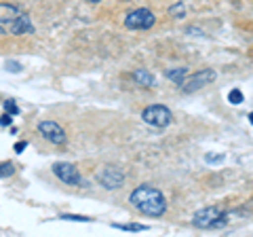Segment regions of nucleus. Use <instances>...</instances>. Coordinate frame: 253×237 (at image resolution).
Returning <instances> with one entry per match:
<instances>
[{"label": "nucleus", "mask_w": 253, "mask_h": 237, "mask_svg": "<svg viewBox=\"0 0 253 237\" xmlns=\"http://www.w3.org/2000/svg\"><path fill=\"white\" fill-rule=\"evenodd\" d=\"M129 203L139 214L150 216V218H161L167 212V199H165V195L156 186H150V184H141L137 188H133V193L129 195Z\"/></svg>", "instance_id": "1"}, {"label": "nucleus", "mask_w": 253, "mask_h": 237, "mask_svg": "<svg viewBox=\"0 0 253 237\" xmlns=\"http://www.w3.org/2000/svg\"><path fill=\"white\" fill-rule=\"evenodd\" d=\"M0 34H6V36L34 34L32 17L17 4L0 2Z\"/></svg>", "instance_id": "2"}, {"label": "nucleus", "mask_w": 253, "mask_h": 237, "mask_svg": "<svg viewBox=\"0 0 253 237\" xmlns=\"http://www.w3.org/2000/svg\"><path fill=\"white\" fill-rule=\"evenodd\" d=\"M228 223V214L219 205H209L199 212H194L192 216V225L196 229H219Z\"/></svg>", "instance_id": "3"}, {"label": "nucleus", "mask_w": 253, "mask_h": 237, "mask_svg": "<svg viewBox=\"0 0 253 237\" xmlns=\"http://www.w3.org/2000/svg\"><path fill=\"white\" fill-rule=\"evenodd\" d=\"M215 76H217V72L213 68H203L199 72H194L192 76L184 78V81L179 83V89H181V93H196V91H201L203 87H207L209 83L215 81Z\"/></svg>", "instance_id": "4"}, {"label": "nucleus", "mask_w": 253, "mask_h": 237, "mask_svg": "<svg viewBox=\"0 0 253 237\" xmlns=\"http://www.w3.org/2000/svg\"><path fill=\"white\" fill-rule=\"evenodd\" d=\"M141 118H144V123L148 125H152V127H169L171 121H173V115H171V110L167 106H163V104H152V106H148L144 108V113H141Z\"/></svg>", "instance_id": "5"}, {"label": "nucleus", "mask_w": 253, "mask_h": 237, "mask_svg": "<svg viewBox=\"0 0 253 237\" xmlns=\"http://www.w3.org/2000/svg\"><path fill=\"white\" fill-rule=\"evenodd\" d=\"M53 174L68 186H84V180H83L81 172H78V168L74 163H68V161L55 163L53 165Z\"/></svg>", "instance_id": "6"}, {"label": "nucleus", "mask_w": 253, "mask_h": 237, "mask_svg": "<svg viewBox=\"0 0 253 237\" xmlns=\"http://www.w3.org/2000/svg\"><path fill=\"white\" fill-rule=\"evenodd\" d=\"M156 23V15L150 9H135L125 17V26L129 30H150Z\"/></svg>", "instance_id": "7"}, {"label": "nucleus", "mask_w": 253, "mask_h": 237, "mask_svg": "<svg viewBox=\"0 0 253 237\" xmlns=\"http://www.w3.org/2000/svg\"><path fill=\"white\" fill-rule=\"evenodd\" d=\"M36 129L46 142H51V144H55V146H63L68 142L66 131H63L61 125L55 123V121H41Z\"/></svg>", "instance_id": "8"}, {"label": "nucleus", "mask_w": 253, "mask_h": 237, "mask_svg": "<svg viewBox=\"0 0 253 237\" xmlns=\"http://www.w3.org/2000/svg\"><path fill=\"white\" fill-rule=\"evenodd\" d=\"M97 182L104 188H108V191H116V188L125 184V172L114 168V165H106L97 174Z\"/></svg>", "instance_id": "9"}, {"label": "nucleus", "mask_w": 253, "mask_h": 237, "mask_svg": "<svg viewBox=\"0 0 253 237\" xmlns=\"http://www.w3.org/2000/svg\"><path fill=\"white\" fill-rule=\"evenodd\" d=\"M131 78H133V83H135L137 87H154V85H156L154 74L148 72V70H144V68L135 70V72L131 74Z\"/></svg>", "instance_id": "10"}, {"label": "nucleus", "mask_w": 253, "mask_h": 237, "mask_svg": "<svg viewBox=\"0 0 253 237\" xmlns=\"http://www.w3.org/2000/svg\"><path fill=\"white\" fill-rule=\"evenodd\" d=\"M186 74H188V68H186V66H181V68H171V70H167V72H165V76H167L171 83H175V85H179L181 81H184Z\"/></svg>", "instance_id": "11"}, {"label": "nucleus", "mask_w": 253, "mask_h": 237, "mask_svg": "<svg viewBox=\"0 0 253 237\" xmlns=\"http://www.w3.org/2000/svg\"><path fill=\"white\" fill-rule=\"evenodd\" d=\"M114 229H121V231H131V233H139V231H148L146 225H139V223H125V225H112Z\"/></svg>", "instance_id": "12"}, {"label": "nucleus", "mask_w": 253, "mask_h": 237, "mask_svg": "<svg viewBox=\"0 0 253 237\" xmlns=\"http://www.w3.org/2000/svg\"><path fill=\"white\" fill-rule=\"evenodd\" d=\"M15 174V165L11 161H2L0 163V178H11Z\"/></svg>", "instance_id": "13"}, {"label": "nucleus", "mask_w": 253, "mask_h": 237, "mask_svg": "<svg viewBox=\"0 0 253 237\" xmlns=\"http://www.w3.org/2000/svg\"><path fill=\"white\" fill-rule=\"evenodd\" d=\"M169 13L173 15V17H177V19L186 17V4H184V2H177V4H173L171 9H169Z\"/></svg>", "instance_id": "14"}, {"label": "nucleus", "mask_w": 253, "mask_h": 237, "mask_svg": "<svg viewBox=\"0 0 253 237\" xmlns=\"http://www.w3.org/2000/svg\"><path fill=\"white\" fill-rule=\"evenodd\" d=\"M228 100H230V104H241V102L245 100V96H243L241 89H232L230 93H228Z\"/></svg>", "instance_id": "15"}, {"label": "nucleus", "mask_w": 253, "mask_h": 237, "mask_svg": "<svg viewBox=\"0 0 253 237\" xmlns=\"http://www.w3.org/2000/svg\"><path fill=\"white\" fill-rule=\"evenodd\" d=\"M61 220H78V223H91L89 216H81V214H61Z\"/></svg>", "instance_id": "16"}, {"label": "nucleus", "mask_w": 253, "mask_h": 237, "mask_svg": "<svg viewBox=\"0 0 253 237\" xmlns=\"http://www.w3.org/2000/svg\"><path fill=\"white\" fill-rule=\"evenodd\" d=\"M205 161L207 163H221L224 161V155H207L205 157Z\"/></svg>", "instance_id": "17"}, {"label": "nucleus", "mask_w": 253, "mask_h": 237, "mask_svg": "<svg viewBox=\"0 0 253 237\" xmlns=\"http://www.w3.org/2000/svg\"><path fill=\"white\" fill-rule=\"evenodd\" d=\"M6 70H11V72H21V66L17 61H6Z\"/></svg>", "instance_id": "18"}, {"label": "nucleus", "mask_w": 253, "mask_h": 237, "mask_svg": "<svg viewBox=\"0 0 253 237\" xmlns=\"http://www.w3.org/2000/svg\"><path fill=\"white\" fill-rule=\"evenodd\" d=\"M11 123H13L11 115H2V118H0V125H2V127H6V125H11Z\"/></svg>", "instance_id": "19"}, {"label": "nucleus", "mask_w": 253, "mask_h": 237, "mask_svg": "<svg viewBox=\"0 0 253 237\" xmlns=\"http://www.w3.org/2000/svg\"><path fill=\"white\" fill-rule=\"evenodd\" d=\"M4 106H6V110H9V113H11V115H17V106H15V104H13V102H6V104H4Z\"/></svg>", "instance_id": "20"}, {"label": "nucleus", "mask_w": 253, "mask_h": 237, "mask_svg": "<svg viewBox=\"0 0 253 237\" xmlns=\"http://www.w3.org/2000/svg\"><path fill=\"white\" fill-rule=\"evenodd\" d=\"M26 146H28V142H17V144H15V153H23Z\"/></svg>", "instance_id": "21"}, {"label": "nucleus", "mask_w": 253, "mask_h": 237, "mask_svg": "<svg viewBox=\"0 0 253 237\" xmlns=\"http://www.w3.org/2000/svg\"><path fill=\"white\" fill-rule=\"evenodd\" d=\"M84 2H93L95 4V2H101V0H84Z\"/></svg>", "instance_id": "22"}]
</instances>
